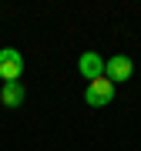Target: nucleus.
Returning <instances> with one entry per match:
<instances>
[{
  "mask_svg": "<svg viewBox=\"0 0 141 151\" xmlns=\"http://www.w3.org/2000/svg\"><path fill=\"white\" fill-rule=\"evenodd\" d=\"M84 101L91 104V108H104V104H111V101H114V84L108 81V77L91 81V84H87V91H84Z\"/></svg>",
  "mask_w": 141,
  "mask_h": 151,
  "instance_id": "3",
  "label": "nucleus"
},
{
  "mask_svg": "<svg viewBox=\"0 0 141 151\" xmlns=\"http://www.w3.org/2000/svg\"><path fill=\"white\" fill-rule=\"evenodd\" d=\"M77 70H81V77L87 84L98 81V77H104V57L98 54V50H84L81 60H77Z\"/></svg>",
  "mask_w": 141,
  "mask_h": 151,
  "instance_id": "4",
  "label": "nucleus"
},
{
  "mask_svg": "<svg viewBox=\"0 0 141 151\" xmlns=\"http://www.w3.org/2000/svg\"><path fill=\"white\" fill-rule=\"evenodd\" d=\"M131 74H135V60H131L128 54H114L104 60V77H108L111 84L118 81H131Z\"/></svg>",
  "mask_w": 141,
  "mask_h": 151,
  "instance_id": "2",
  "label": "nucleus"
},
{
  "mask_svg": "<svg viewBox=\"0 0 141 151\" xmlns=\"http://www.w3.org/2000/svg\"><path fill=\"white\" fill-rule=\"evenodd\" d=\"M24 74V54L17 47H0V81L10 84V81H20Z\"/></svg>",
  "mask_w": 141,
  "mask_h": 151,
  "instance_id": "1",
  "label": "nucleus"
},
{
  "mask_svg": "<svg viewBox=\"0 0 141 151\" xmlns=\"http://www.w3.org/2000/svg\"><path fill=\"white\" fill-rule=\"evenodd\" d=\"M24 97H27V91H24L20 81H10V84L0 87V104H4V108H20Z\"/></svg>",
  "mask_w": 141,
  "mask_h": 151,
  "instance_id": "5",
  "label": "nucleus"
}]
</instances>
